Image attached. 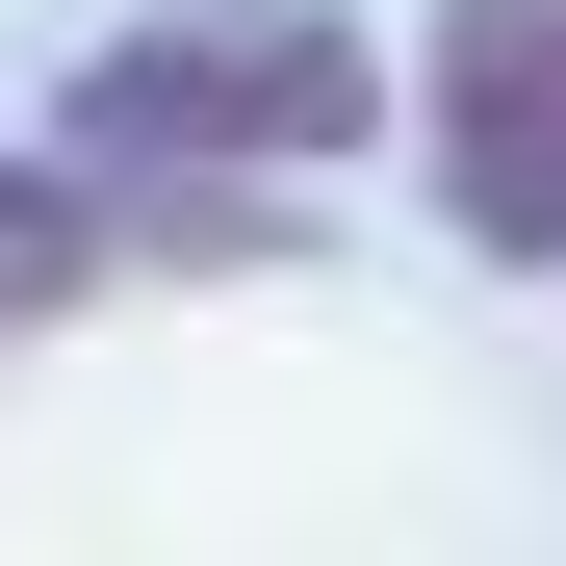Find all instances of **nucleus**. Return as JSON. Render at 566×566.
I'll list each match as a JSON object with an SVG mask.
<instances>
[{
    "instance_id": "2",
    "label": "nucleus",
    "mask_w": 566,
    "mask_h": 566,
    "mask_svg": "<svg viewBox=\"0 0 566 566\" xmlns=\"http://www.w3.org/2000/svg\"><path fill=\"white\" fill-rule=\"evenodd\" d=\"M412 129H438V232L463 258H566V0H438Z\"/></svg>"
},
{
    "instance_id": "3",
    "label": "nucleus",
    "mask_w": 566,
    "mask_h": 566,
    "mask_svg": "<svg viewBox=\"0 0 566 566\" xmlns=\"http://www.w3.org/2000/svg\"><path fill=\"white\" fill-rule=\"evenodd\" d=\"M104 258H129V232H104V180H77V155H0V335H52Z\"/></svg>"
},
{
    "instance_id": "1",
    "label": "nucleus",
    "mask_w": 566,
    "mask_h": 566,
    "mask_svg": "<svg viewBox=\"0 0 566 566\" xmlns=\"http://www.w3.org/2000/svg\"><path fill=\"white\" fill-rule=\"evenodd\" d=\"M360 129H387V52H360L335 0H155V27H104L77 104H52L77 180H310Z\"/></svg>"
}]
</instances>
